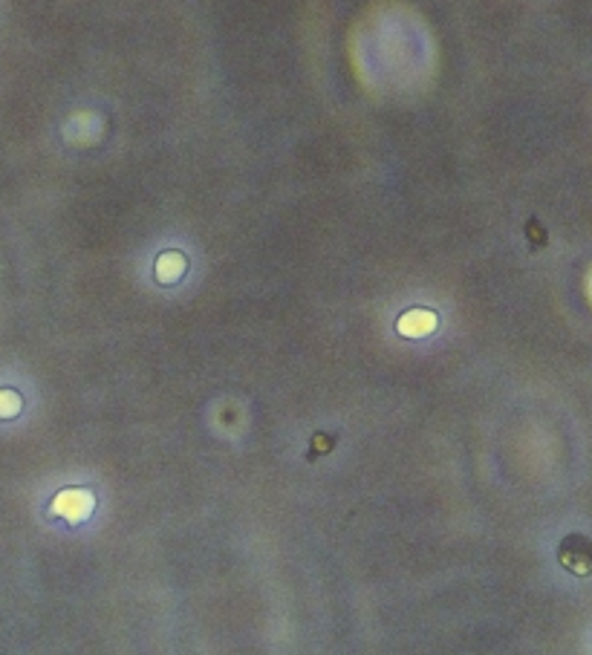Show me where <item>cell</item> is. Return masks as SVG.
Segmentation results:
<instances>
[{"label": "cell", "mask_w": 592, "mask_h": 655, "mask_svg": "<svg viewBox=\"0 0 592 655\" xmlns=\"http://www.w3.org/2000/svg\"><path fill=\"white\" fill-rule=\"evenodd\" d=\"M561 563L575 574H592V540H587V537H570V540H563Z\"/></svg>", "instance_id": "cell-1"}]
</instances>
